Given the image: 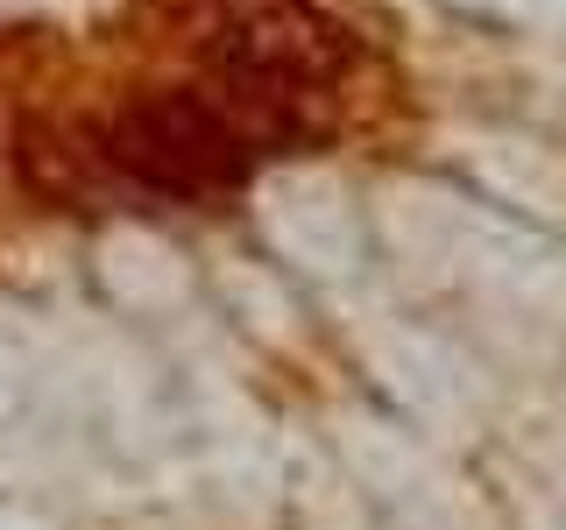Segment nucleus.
Masks as SVG:
<instances>
[{
	"label": "nucleus",
	"mask_w": 566,
	"mask_h": 530,
	"mask_svg": "<svg viewBox=\"0 0 566 530\" xmlns=\"http://www.w3.org/2000/svg\"><path fill=\"white\" fill-rule=\"evenodd\" d=\"M276 156L227 85L135 93L57 149L50 199H128V205H220Z\"/></svg>",
	"instance_id": "f257e3e1"
}]
</instances>
